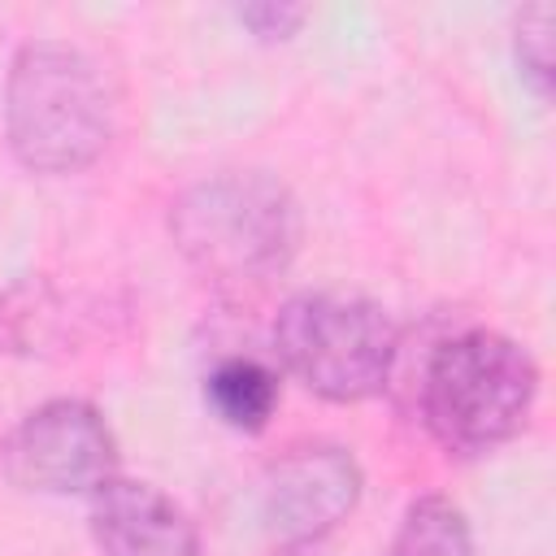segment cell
Segmentation results:
<instances>
[{
	"label": "cell",
	"mask_w": 556,
	"mask_h": 556,
	"mask_svg": "<svg viewBox=\"0 0 556 556\" xmlns=\"http://www.w3.org/2000/svg\"><path fill=\"white\" fill-rule=\"evenodd\" d=\"M204 400L230 430H265L278 408V374L252 356H230L208 374Z\"/></svg>",
	"instance_id": "8"
},
{
	"label": "cell",
	"mask_w": 556,
	"mask_h": 556,
	"mask_svg": "<svg viewBox=\"0 0 556 556\" xmlns=\"http://www.w3.org/2000/svg\"><path fill=\"white\" fill-rule=\"evenodd\" d=\"M178 252L213 282H265L300 248V208L265 169H226L191 182L169 213Z\"/></svg>",
	"instance_id": "2"
},
{
	"label": "cell",
	"mask_w": 556,
	"mask_h": 556,
	"mask_svg": "<svg viewBox=\"0 0 556 556\" xmlns=\"http://www.w3.org/2000/svg\"><path fill=\"white\" fill-rule=\"evenodd\" d=\"M9 478L39 495H91L117 478V439L96 404L48 400L9 439Z\"/></svg>",
	"instance_id": "5"
},
{
	"label": "cell",
	"mask_w": 556,
	"mask_h": 556,
	"mask_svg": "<svg viewBox=\"0 0 556 556\" xmlns=\"http://www.w3.org/2000/svg\"><path fill=\"white\" fill-rule=\"evenodd\" d=\"M361 500V465L339 443L287 447L261 482V517L274 543L300 547L334 530Z\"/></svg>",
	"instance_id": "6"
},
{
	"label": "cell",
	"mask_w": 556,
	"mask_h": 556,
	"mask_svg": "<svg viewBox=\"0 0 556 556\" xmlns=\"http://www.w3.org/2000/svg\"><path fill=\"white\" fill-rule=\"evenodd\" d=\"M274 348L308 391L334 404H356L387 387L400 334L374 300L308 291L282 304Z\"/></svg>",
	"instance_id": "4"
},
{
	"label": "cell",
	"mask_w": 556,
	"mask_h": 556,
	"mask_svg": "<svg viewBox=\"0 0 556 556\" xmlns=\"http://www.w3.org/2000/svg\"><path fill=\"white\" fill-rule=\"evenodd\" d=\"M391 556H473L465 513L443 495H421L404 508Z\"/></svg>",
	"instance_id": "9"
},
{
	"label": "cell",
	"mask_w": 556,
	"mask_h": 556,
	"mask_svg": "<svg viewBox=\"0 0 556 556\" xmlns=\"http://www.w3.org/2000/svg\"><path fill=\"white\" fill-rule=\"evenodd\" d=\"M552 26H556L552 4H526L517 13V65L539 96H547L552 87Z\"/></svg>",
	"instance_id": "10"
},
{
	"label": "cell",
	"mask_w": 556,
	"mask_h": 556,
	"mask_svg": "<svg viewBox=\"0 0 556 556\" xmlns=\"http://www.w3.org/2000/svg\"><path fill=\"white\" fill-rule=\"evenodd\" d=\"M235 17H239L252 35H261V39H287V35H295V26L308 17V9H304V4H274V0H265V4H243V9H235Z\"/></svg>",
	"instance_id": "11"
},
{
	"label": "cell",
	"mask_w": 556,
	"mask_h": 556,
	"mask_svg": "<svg viewBox=\"0 0 556 556\" xmlns=\"http://www.w3.org/2000/svg\"><path fill=\"white\" fill-rule=\"evenodd\" d=\"M117 96L91 52L65 39H30L4 78V135L35 174H78L104 156Z\"/></svg>",
	"instance_id": "1"
},
{
	"label": "cell",
	"mask_w": 556,
	"mask_h": 556,
	"mask_svg": "<svg viewBox=\"0 0 556 556\" xmlns=\"http://www.w3.org/2000/svg\"><path fill=\"white\" fill-rule=\"evenodd\" d=\"M87 517L104 556H208L195 521L152 482L109 478Z\"/></svg>",
	"instance_id": "7"
},
{
	"label": "cell",
	"mask_w": 556,
	"mask_h": 556,
	"mask_svg": "<svg viewBox=\"0 0 556 556\" xmlns=\"http://www.w3.org/2000/svg\"><path fill=\"white\" fill-rule=\"evenodd\" d=\"M539 395L534 356L500 330H465L434 348L421 378V417L443 452L482 456L508 443Z\"/></svg>",
	"instance_id": "3"
}]
</instances>
